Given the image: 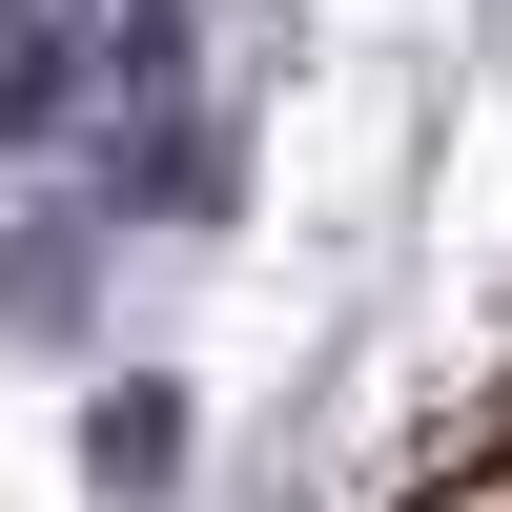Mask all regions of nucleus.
Returning a JSON list of instances; mask_svg holds the SVG:
<instances>
[{"label": "nucleus", "mask_w": 512, "mask_h": 512, "mask_svg": "<svg viewBox=\"0 0 512 512\" xmlns=\"http://www.w3.org/2000/svg\"><path fill=\"white\" fill-rule=\"evenodd\" d=\"M431 512H512V472H472V492H431Z\"/></svg>", "instance_id": "obj_1"}]
</instances>
